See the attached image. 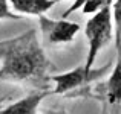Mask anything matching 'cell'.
Listing matches in <instances>:
<instances>
[{
    "instance_id": "6da1fadb",
    "label": "cell",
    "mask_w": 121,
    "mask_h": 114,
    "mask_svg": "<svg viewBox=\"0 0 121 114\" xmlns=\"http://www.w3.org/2000/svg\"><path fill=\"white\" fill-rule=\"evenodd\" d=\"M57 67L46 56L35 29L0 41V82L51 90V76Z\"/></svg>"
},
{
    "instance_id": "7a4b0ae2",
    "label": "cell",
    "mask_w": 121,
    "mask_h": 114,
    "mask_svg": "<svg viewBox=\"0 0 121 114\" xmlns=\"http://www.w3.org/2000/svg\"><path fill=\"white\" fill-rule=\"evenodd\" d=\"M112 11L115 21V65L106 81L95 85L92 96L103 102L104 111L109 114H121V0H117L112 5Z\"/></svg>"
},
{
    "instance_id": "3957f363",
    "label": "cell",
    "mask_w": 121,
    "mask_h": 114,
    "mask_svg": "<svg viewBox=\"0 0 121 114\" xmlns=\"http://www.w3.org/2000/svg\"><path fill=\"white\" fill-rule=\"evenodd\" d=\"M84 35L87 40V55L84 65L87 68H94L100 52L112 41V37H115L112 5L106 3L97 12H94V15L86 21Z\"/></svg>"
},
{
    "instance_id": "277c9868",
    "label": "cell",
    "mask_w": 121,
    "mask_h": 114,
    "mask_svg": "<svg viewBox=\"0 0 121 114\" xmlns=\"http://www.w3.org/2000/svg\"><path fill=\"white\" fill-rule=\"evenodd\" d=\"M110 64H106L100 68H87L84 64L77 68H72L65 73H57L51 76V82L54 84V88L51 90L52 94H61V96H69V94H86V87L92 82L103 78L104 73H107Z\"/></svg>"
},
{
    "instance_id": "5b68a950",
    "label": "cell",
    "mask_w": 121,
    "mask_h": 114,
    "mask_svg": "<svg viewBox=\"0 0 121 114\" xmlns=\"http://www.w3.org/2000/svg\"><path fill=\"white\" fill-rule=\"evenodd\" d=\"M39 27L44 43L51 44V46H61V44L72 43L77 34L81 30L78 23L69 21L66 18L54 20L46 15L39 17Z\"/></svg>"
},
{
    "instance_id": "8992f818",
    "label": "cell",
    "mask_w": 121,
    "mask_h": 114,
    "mask_svg": "<svg viewBox=\"0 0 121 114\" xmlns=\"http://www.w3.org/2000/svg\"><path fill=\"white\" fill-rule=\"evenodd\" d=\"M49 94H52L51 90H35L5 108H0V114H39L41 102Z\"/></svg>"
},
{
    "instance_id": "52a82bcc",
    "label": "cell",
    "mask_w": 121,
    "mask_h": 114,
    "mask_svg": "<svg viewBox=\"0 0 121 114\" xmlns=\"http://www.w3.org/2000/svg\"><path fill=\"white\" fill-rule=\"evenodd\" d=\"M11 8L18 15L41 17L55 6L57 0H9Z\"/></svg>"
},
{
    "instance_id": "ba28073f",
    "label": "cell",
    "mask_w": 121,
    "mask_h": 114,
    "mask_svg": "<svg viewBox=\"0 0 121 114\" xmlns=\"http://www.w3.org/2000/svg\"><path fill=\"white\" fill-rule=\"evenodd\" d=\"M22 15L14 12L8 0H0V21L2 20H20Z\"/></svg>"
},
{
    "instance_id": "9c48e42d",
    "label": "cell",
    "mask_w": 121,
    "mask_h": 114,
    "mask_svg": "<svg viewBox=\"0 0 121 114\" xmlns=\"http://www.w3.org/2000/svg\"><path fill=\"white\" fill-rule=\"evenodd\" d=\"M44 114H68L65 111V110H58V108H55V110H49V111H46Z\"/></svg>"
},
{
    "instance_id": "30bf717a",
    "label": "cell",
    "mask_w": 121,
    "mask_h": 114,
    "mask_svg": "<svg viewBox=\"0 0 121 114\" xmlns=\"http://www.w3.org/2000/svg\"><path fill=\"white\" fill-rule=\"evenodd\" d=\"M68 2H77V0H68Z\"/></svg>"
}]
</instances>
